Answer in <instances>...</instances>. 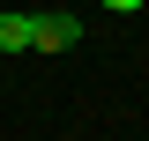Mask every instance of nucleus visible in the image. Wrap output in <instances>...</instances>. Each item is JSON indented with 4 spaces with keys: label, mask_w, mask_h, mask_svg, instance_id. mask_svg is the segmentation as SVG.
Wrapping results in <instances>:
<instances>
[{
    "label": "nucleus",
    "mask_w": 149,
    "mask_h": 141,
    "mask_svg": "<svg viewBox=\"0 0 149 141\" xmlns=\"http://www.w3.org/2000/svg\"><path fill=\"white\" fill-rule=\"evenodd\" d=\"M74 45H82V22H74L67 8L30 15V52H74Z\"/></svg>",
    "instance_id": "obj_1"
},
{
    "label": "nucleus",
    "mask_w": 149,
    "mask_h": 141,
    "mask_svg": "<svg viewBox=\"0 0 149 141\" xmlns=\"http://www.w3.org/2000/svg\"><path fill=\"white\" fill-rule=\"evenodd\" d=\"M0 52H30V15H0Z\"/></svg>",
    "instance_id": "obj_2"
},
{
    "label": "nucleus",
    "mask_w": 149,
    "mask_h": 141,
    "mask_svg": "<svg viewBox=\"0 0 149 141\" xmlns=\"http://www.w3.org/2000/svg\"><path fill=\"white\" fill-rule=\"evenodd\" d=\"M104 8H112V15H134V8H142V0H104Z\"/></svg>",
    "instance_id": "obj_3"
}]
</instances>
